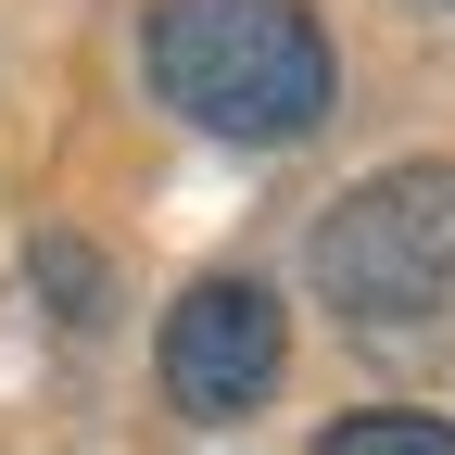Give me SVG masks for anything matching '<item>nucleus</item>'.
Instances as JSON below:
<instances>
[{"label": "nucleus", "instance_id": "nucleus-1", "mask_svg": "<svg viewBox=\"0 0 455 455\" xmlns=\"http://www.w3.org/2000/svg\"><path fill=\"white\" fill-rule=\"evenodd\" d=\"M140 64H152V101H178L203 140H241V152L316 140L341 101L329 26L304 0H152Z\"/></svg>", "mask_w": 455, "mask_h": 455}, {"label": "nucleus", "instance_id": "nucleus-2", "mask_svg": "<svg viewBox=\"0 0 455 455\" xmlns=\"http://www.w3.org/2000/svg\"><path fill=\"white\" fill-rule=\"evenodd\" d=\"M316 304L341 329H430L455 316V164H392L316 215Z\"/></svg>", "mask_w": 455, "mask_h": 455}, {"label": "nucleus", "instance_id": "nucleus-3", "mask_svg": "<svg viewBox=\"0 0 455 455\" xmlns=\"http://www.w3.org/2000/svg\"><path fill=\"white\" fill-rule=\"evenodd\" d=\"M291 355V316H278L266 278H190L178 316H164V405L178 418H253L278 392Z\"/></svg>", "mask_w": 455, "mask_h": 455}, {"label": "nucleus", "instance_id": "nucleus-4", "mask_svg": "<svg viewBox=\"0 0 455 455\" xmlns=\"http://www.w3.org/2000/svg\"><path fill=\"white\" fill-rule=\"evenodd\" d=\"M26 266H38V291L64 304L76 329H101V304H114V291H101V253H89V241H38Z\"/></svg>", "mask_w": 455, "mask_h": 455}, {"label": "nucleus", "instance_id": "nucleus-5", "mask_svg": "<svg viewBox=\"0 0 455 455\" xmlns=\"http://www.w3.org/2000/svg\"><path fill=\"white\" fill-rule=\"evenodd\" d=\"M316 455H455V430L443 418H341V430H316Z\"/></svg>", "mask_w": 455, "mask_h": 455}]
</instances>
